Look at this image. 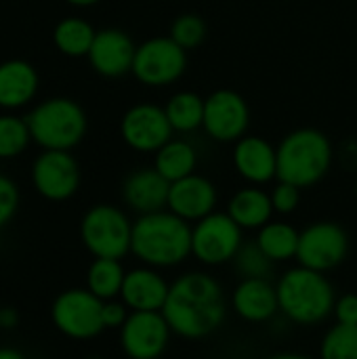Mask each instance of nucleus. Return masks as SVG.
<instances>
[{
  "label": "nucleus",
  "instance_id": "obj_1",
  "mask_svg": "<svg viewBox=\"0 0 357 359\" xmlns=\"http://www.w3.org/2000/svg\"><path fill=\"white\" fill-rule=\"evenodd\" d=\"M162 316L173 334L187 341L206 339L215 334L227 318L223 286L206 271H187L170 284Z\"/></svg>",
  "mask_w": 357,
  "mask_h": 359
},
{
  "label": "nucleus",
  "instance_id": "obj_2",
  "mask_svg": "<svg viewBox=\"0 0 357 359\" xmlns=\"http://www.w3.org/2000/svg\"><path fill=\"white\" fill-rule=\"evenodd\" d=\"M130 252L147 267L170 269L191 257V225L168 208L133 221Z\"/></svg>",
  "mask_w": 357,
  "mask_h": 359
},
{
  "label": "nucleus",
  "instance_id": "obj_3",
  "mask_svg": "<svg viewBox=\"0 0 357 359\" xmlns=\"http://www.w3.org/2000/svg\"><path fill=\"white\" fill-rule=\"evenodd\" d=\"M280 313L299 326H318L326 322L337 303V290L322 271L290 267L276 284Z\"/></svg>",
  "mask_w": 357,
  "mask_h": 359
},
{
  "label": "nucleus",
  "instance_id": "obj_4",
  "mask_svg": "<svg viewBox=\"0 0 357 359\" xmlns=\"http://www.w3.org/2000/svg\"><path fill=\"white\" fill-rule=\"evenodd\" d=\"M278 149V181L297 185L301 189L318 185L332 166V143L318 128L290 130Z\"/></svg>",
  "mask_w": 357,
  "mask_h": 359
},
{
  "label": "nucleus",
  "instance_id": "obj_5",
  "mask_svg": "<svg viewBox=\"0 0 357 359\" xmlns=\"http://www.w3.org/2000/svg\"><path fill=\"white\" fill-rule=\"evenodd\" d=\"M32 141L42 149H74L88 130L82 105L69 97H48L34 105L25 116Z\"/></svg>",
  "mask_w": 357,
  "mask_h": 359
},
{
  "label": "nucleus",
  "instance_id": "obj_6",
  "mask_svg": "<svg viewBox=\"0 0 357 359\" xmlns=\"http://www.w3.org/2000/svg\"><path fill=\"white\" fill-rule=\"evenodd\" d=\"M80 240L93 259L122 261L130 252L133 221L118 206L95 204L80 221Z\"/></svg>",
  "mask_w": 357,
  "mask_h": 359
},
{
  "label": "nucleus",
  "instance_id": "obj_7",
  "mask_svg": "<svg viewBox=\"0 0 357 359\" xmlns=\"http://www.w3.org/2000/svg\"><path fill=\"white\" fill-rule=\"evenodd\" d=\"M50 322L57 332L72 341H90L105 330L103 301L88 288L63 290L50 305Z\"/></svg>",
  "mask_w": 357,
  "mask_h": 359
},
{
  "label": "nucleus",
  "instance_id": "obj_8",
  "mask_svg": "<svg viewBox=\"0 0 357 359\" xmlns=\"http://www.w3.org/2000/svg\"><path fill=\"white\" fill-rule=\"evenodd\" d=\"M242 244L244 229L227 212L215 210L191 227V257L206 267L231 263Z\"/></svg>",
  "mask_w": 357,
  "mask_h": 359
},
{
  "label": "nucleus",
  "instance_id": "obj_9",
  "mask_svg": "<svg viewBox=\"0 0 357 359\" xmlns=\"http://www.w3.org/2000/svg\"><path fill=\"white\" fill-rule=\"evenodd\" d=\"M187 69V50L170 36H154L137 44L133 76L149 88H162L177 82Z\"/></svg>",
  "mask_w": 357,
  "mask_h": 359
},
{
  "label": "nucleus",
  "instance_id": "obj_10",
  "mask_svg": "<svg viewBox=\"0 0 357 359\" xmlns=\"http://www.w3.org/2000/svg\"><path fill=\"white\" fill-rule=\"evenodd\" d=\"M349 255L347 231L332 221H318L307 225L299 238L297 263L301 267L328 273L345 263Z\"/></svg>",
  "mask_w": 357,
  "mask_h": 359
},
{
  "label": "nucleus",
  "instance_id": "obj_11",
  "mask_svg": "<svg viewBox=\"0 0 357 359\" xmlns=\"http://www.w3.org/2000/svg\"><path fill=\"white\" fill-rule=\"evenodd\" d=\"M250 126L246 99L231 88H217L204 99V133L217 143L240 141Z\"/></svg>",
  "mask_w": 357,
  "mask_h": 359
},
{
  "label": "nucleus",
  "instance_id": "obj_12",
  "mask_svg": "<svg viewBox=\"0 0 357 359\" xmlns=\"http://www.w3.org/2000/svg\"><path fill=\"white\" fill-rule=\"evenodd\" d=\"M32 185L48 202H65L80 187V166L72 151L44 149L32 164Z\"/></svg>",
  "mask_w": 357,
  "mask_h": 359
},
{
  "label": "nucleus",
  "instance_id": "obj_13",
  "mask_svg": "<svg viewBox=\"0 0 357 359\" xmlns=\"http://www.w3.org/2000/svg\"><path fill=\"white\" fill-rule=\"evenodd\" d=\"M170 337L173 330L162 311H130L120 328V347L128 359H160Z\"/></svg>",
  "mask_w": 357,
  "mask_h": 359
},
{
  "label": "nucleus",
  "instance_id": "obj_14",
  "mask_svg": "<svg viewBox=\"0 0 357 359\" xmlns=\"http://www.w3.org/2000/svg\"><path fill=\"white\" fill-rule=\"evenodd\" d=\"M175 130L166 118L164 107L154 103H135L120 120L122 141L141 154H156L173 139Z\"/></svg>",
  "mask_w": 357,
  "mask_h": 359
},
{
  "label": "nucleus",
  "instance_id": "obj_15",
  "mask_svg": "<svg viewBox=\"0 0 357 359\" xmlns=\"http://www.w3.org/2000/svg\"><path fill=\"white\" fill-rule=\"evenodd\" d=\"M137 44L120 27L97 29L93 46L88 50L90 67L103 78H120L133 72Z\"/></svg>",
  "mask_w": 357,
  "mask_h": 359
},
{
  "label": "nucleus",
  "instance_id": "obj_16",
  "mask_svg": "<svg viewBox=\"0 0 357 359\" xmlns=\"http://www.w3.org/2000/svg\"><path fill=\"white\" fill-rule=\"evenodd\" d=\"M234 168L248 185H265L278 179V149L265 137L244 135L234 143Z\"/></svg>",
  "mask_w": 357,
  "mask_h": 359
},
{
  "label": "nucleus",
  "instance_id": "obj_17",
  "mask_svg": "<svg viewBox=\"0 0 357 359\" xmlns=\"http://www.w3.org/2000/svg\"><path fill=\"white\" fill-rule=\"evenodd\" d=\"M217 202H219V194L215 183L194 172L181 181L170 183L166 208L187 223H198L200 219L215 212Z\"/></svg>",
  "mask_w": 357,
  "mask_h": 359
},
{
  "label": "nucleus",
  "instance_id": "obj_18",
  "mask_svg": "<svg viewBox=\"0 0 357 359\" xmlns=\"http://www.w3.org/2000/svg\"><path fill=\"white\" fill-rule=\"evenodd\" d=\"M168 194H170V183L154 166H143L133 170L122 183V200L139 217L166 210Z\"/></svg>",
  "mask_w": 357,
  "mask_h": 359
},
{
  "label": "nucleus",
  "instance_id": "obj_19",
  "mask_svg": "<svg viewBox=\"0 0 357 359\" xmlns=\"http://www.w3.org/2000/svg\"><path fill=\"white\" fill-rule=\"evenodd\" d=\"M168 290L170 284L160 273V269L141 265L126 271L120 301L130 311H162Z\"/></svg>",
  "mask_w": 357,
  "mask_h": 359
},
{
  "label": "nucleus",
  "instance_id": "obj_20",
  "mask_svg": "<svg viewBox=\"0 0 357 359\" xmlns=\"http://www.w3.org/2000/svg\"><path fill=\"white\" fill-rule=\"evenodd\" d=\"M231 309L248 324H265L280 313L278 290L271 280H240L231 292Z\"/></svg>",
  "mask_w": 357,
  "mask_h": 359
},
{
  "label": "nucleus",
  "instance_id": "obj_21",
  "mask_svg": "<svg viewBox=\"0 0 357 359\" xmlns=\"http://www.w3.org/2000/svg\"><path fill=\"white\" fill-rule=\"evenodd\" d=\"M40 76L25 59H6L0 63V109L13 111L29 105L38 93Z\"/></svg>",
  "mask_w": 357,
  "mask_h": 359
},
{
  "label": "nucleus",
  "instance_id": "obj_22",
  "mask_svg": "<svg viewBox=\"0 0 357 359\" xmlns=\"http://www.w3.org/2000/svg\"><path fill=\"white\" fill-rule=\"evenodd\" d=\"M225 212L244 231H259L274 217L271 196L259 185H246L229 198Z\"/></svg>",
  "mask_w": 357,
  "mask_h": 359
},
{
  "label": "nucleus",
  "instance_id": "obj_23",
  "mask_svg": "<svg viewBox=\"0 0 357 359\" xmlns=\"http://www.w3.org/2000/svg\"><path fill=\"white\" fill-rule=\"evenodd\" d=\"M154 168L168 181H181L196 172L198 168V151L185 139H170L154 154Z\"/></svg>",
  "mask_w": 357,
  "mask_h": 359
},
{
  "label": "nucleus",
  "instance_id": "obj_24",
  "mask_svg": "<svg viewBox=\"0 0 357 359\" xmlns=\"http://www.w3.org/2000/svg\"><path fill=\"white\" fill-rule=\"evenodd\" d=\"M299 238H301V231L295 225L271 219L267 225H263L257 231L255 242L274 263H284V261L297 259Z\"/></svg>",
  "mask_w": 357,
  "mask_h": 359
},
{
  "label": "nucleus",
  "instance_id": "obj_25",
  "mask_svg": "<svg viewBox=\"0 0 357 359\" xmlns=\"http://www.w3.org/2000/svg\"><path fill=\"white\" fill-rule=\"evenodd\" d=\"M97 29L82 17H65L53 27V44L55 48L72 59L88 57Z\"/></svg>",
  "mask_w": 357,
  "mask_h": 359
},
{
  "label": "nucleus",
  "instance_id": "obj_26",
  "mask_svg": "<svg viewBox=\"0 0 357 359\" xmlns=\"http://www.w3.org/2000/svg\"><path fill=\"white\" fill-rule=\"evenodd\" d=\"M164 111L175 133H194L204 124V97L194 90H179L166 101Z\"/></svg>",
  "mask_w": 357,
  "mask_h": 359
},
{
  "label": "nucleus",
  "instance_id": "obj_27",
  "mask_svg": "<svg viewBox=\"0 0 357 359\" xmlns=\"http://www.w3.org/2000/svg\"><path fill=\"white\" fill-rule=\"evenodd\" d=\"M124 267L118 259H95L86 269V288L101 301L120 299Z\"/></svg>",
  "mask_w": 357,
  "mask_h": 359
},
{
  "label": "nucleus",
  "instance_id": "obj_28",
  "mask_svg": "<svg viewBox=\"0 0 357 359\" xmlns=\"http://www.w3.org/2000/svg\"><path fill=\"white\" fill-rule=\"evenodd\" d=\"M231 265L242 280H269L276 263L259 248L255 240H250L240 246Z\"/></svg>",
  "mask_w": 357,
  "mask_h": 359
},
{
  "label": "nucleus",
  "instance_id": "obj_29",
  "mask_svg": "<svg viewBox=\"0 0 357 359\" xmlns=\"http://www.w3.org/2000/svg\"><path fill=\"white\" fill-rule=\"evenodd\" d=\"M32 143V135L25 116L0 114V160H13L21 156Z\"/></svg>",
  "mask_w": 357,
  "mask_h": 359
},
{
  "label": "nucleus",
  "instance_id": "obj_30",
  "mask_svg": "<svg viewBox=\"0 0 357 359\" xmlns=\"http://www.w3.org/2000/svg\"><path fill=\"white\" fill-rule=\"evenodd\" d=\"M320 359H357V326L335 324L322 339Z\"/></svg>",
  "mask_w": 357,
  "mask_h": 359
},
{
  "label": "nucleus",
  "instance_id": "obj_31",
  "mask_svg": "<svg viewBox=\"0 0 357 359\" xmlns=\"http://www.w3.org/2000/svg\"><path fill=\"white\" fill-rule=\"evenodd\" d=\"M168 36L183 48V50H194L198 48L206 36H208V25L202 15L198 13H183L170 23Z\"/></svg>",
  "mask_w": 357,
  "mask_h": 359
},
{
  "label": "nucleus",
  "instance_id": "obj_32",
  "mask_svg": "<svg viewBox=\"0 0 357 359\" xmlns=\"http://www.w3.org/2000/svg\"><path fill=\"white\" fill-rule=\"evenodd\" d=\"M19 202H21V194L17 183L11 177L0 175V229H4L15 219L19 210Z\"/></svg>",
  "mask_w": 357,
  "mask_h": 359
},
{
  "label": "nucleus",
  "instance_id": "obj_33",
  "mask_svg": "<svg viewBox=\"0 0 357 359\" xmlns=\"http://www.w3.org/2000/svg\"><path fill=\"white\" fill-rule=\"evenodd\" d=\"M301 187L297 185H290V183H284V181H278L276 187L271 189V206H274V212L278 215H292L299 204H301Z\"/></svg>",
  "mask_w": 357,
  "mask_h": 359
},
{
  "label": "nucleus",
  "instance_id": "obj_34",
  "mask_svg": "<svg viewBox=\"0 0 357 359\" xmlns=\"http://www.w3.org/2000/svg\"><path fill=\"white\" fill-rule=\"evenodd\" d=\"M128 316H130V309L120 299L103 301V326H105V330H120L124 326V322L128 320Z\"/></svg>",
  "mask_w": 357,
  "mask_h": 359
},
{
  "label": "nucleus",
  "instance_id": "obj_35",
  "mask_svg": "<svg viewBox=\"0 0 357 359\" xmlns=\"http://www.w3.org/2000/svg\"><path fill=\"white\" fill-rule=\"evenodd\" d=\"M337 324H347V326H357V294L347 292L343 297H337L335 311H332Z\"/></svg>",
  "mask_w": 357,
  "mask_h": 359
},
{
  "label": "nucleus",
  "instance_id": "obj_36",
  "mask_svg": "<svg viewBox=\"0 0 357 359\" xmlns=\"http://www.w3.org/2000/svg\"><path fill=\"white\" fill-rule=\"evenodd\" d=\"M19 326V311L15 307H0V330H15Z\"/></svg>",
  "mask_w": 357,
  "mask_h": 359
},
{
  "label": "nucleus",
  "instance_id": "obj_37",
  "mask_svg": "<svg viewBox=\"0 0 357 359\" xmlns=\"http://www.w3.org/2000/svg\"><path fill=\"white\" fill-rule=\"evenodd\" d=\"M0 359H27L15 347H0Z\"/></svg>",
  "mask_w": 357,
  "mask_h": 359
},
{
  "label": "nucleus",
  "instance_id": "obj_38",
  "mask_svg": "<svg viewBox=\"0 0 357 359\" xmlns=\"http://www.w3.org/2000/svg\"><path fill=\"white\" fill-rule=\"evenodd\" d=\"M263 359H316L309 358V355H303V353H274V355H267Z\"/></svg>",
  "mask_w": 357,
  "mask_h": 359
},
{
  "label": "nucleus",
  "instance_id": "obj_39",
  "mask_svg": "<svg viewBox=\"0 0 357 359\" xmlns=\"http://www.w3.org/2000/svg\"><path fill=\"white\" fill-rule=\"evenodd\" d=\"M67 4H72V6H78V8H88V6H95V4H99L101 0H65Z\"/></svg>",
  "mask_w": 357,
  "mask_h": 359
}]
</instances>
